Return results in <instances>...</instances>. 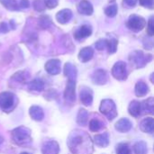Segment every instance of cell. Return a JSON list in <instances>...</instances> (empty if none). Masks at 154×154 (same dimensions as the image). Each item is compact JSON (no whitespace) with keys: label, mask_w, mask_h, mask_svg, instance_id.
Masks as SVG:
<instances>
[{"label":"cell","mask_w":154,"mask_h":154,"mask_svg":"<svg viewBox=\"0 0 154 154\" xmlns=\"http://www.w3.org/2000/svg\"><path fill=\"white\" fill-rule=\"evenodd\" d=\"M67 144L73 154H91L93 152V143L90 136L83 131H73L68 138Z\"/></svg>","instance_id":"6da1fadb"},{"label":"cell","mask_w":154,"mask_h":154,"mask_svg":"<svg viewBox=\"0 0 154 154\" xmlns=\"http://www.w3.org/2000/svg\"><path fill=\"white\" fill-rule=\"evenodd\" d=\"M12 140L19 146H24L31 143V130L25 126H19L12 131Z\"/></svg>","instance_id":"7a4b0ae2"},{"label":"cell","mask_w":154,"mask_h":154,"mask_svg":"<svg viewBox=\"0 0 154 154\" xmlns=\"http://www.w3.org/2000/svg\"><path fill=\"white\" fill-rule=\"evenodd\" d=\"M152 60V54H145L143 51H134L129 55V60L136 69L143 68Z\"/></svg>","instance_id":"3957f363"},{"label":"cell","mask_w":154,"mask_h":154,"mask_svg":"<svg viewBox=\"0 0 154 154\" xmlns=\"http://www.w3.org/2000/svg\"><path fill=\"white\" fill-rule=\"evenodd\" d=\"M100 113L105 116L109 121L114 120L117 116V110L115 102L112 99H104L102 100L99 106Z\"/></svg>","instance_id":"277c9868"},{"label":"cell","mask_w":154,"mask_h":154,"mask_svg":"<svg viewBox=\"0 0 154 154\" xmlns=\"http://www.w3.org/2000/svg\"><path fill=\"white\" fill-rule=\"evenodd\" d=\"M16 98L12 92L0 93V109L4 112H10L15 106Z\"/></svg>","instance_id":"5b68a950"},{"label":"cell","mask_w":154,"mask_h":154,"mask_svg":"<svg viewBox=\"0 0 154 154\" xmlns=\"http://www.w3.org/2000/svg\"><path fill=\"white\" fill-rule=\"evenodd\" d=\"M145 25H146L145 19L137 14H132L127 21V27L134 32H138L142 31L145 27Z\"/></svg>","instance_id":"8992f818"},{"label":"cell","mask_w":154,"mask_h":154,"mask_svg":"<svg viewBox=\"0 0 154 154\" xmlns=\"http://www.w3.org/2000/svg\"><path fill=\"white\" fill-rule=\"evenodd\" d=\"M112 76L120 81H125L127 79L128 72L126 63L124 61H117L112 69Z\"/></svg>","instance_id":"52a82bcc"},{"label":"cell","mask_w":154,"mask_h":154,"mask_svg":"<svg viewBox=\"0 0 154 154\" xmlns=\"http://www.w3.org/2000/svg\"><path fill=\"white\" fill-rule=\"evenodd\" d=\"M64 98L69 104H73L76 101V80L68 79L64 91Z\"/></svg>","instance_id":"ba28073f"},{"label":"cell","mask_w":154,"mask_h":154,"mask_svg":"<svg viewBox=\"0 0 154 154\" xmlns=\"http://www.w3.org/2000/svg\"><path fill=\"white\" fill-rule=\"evenodd\" d=\"M45 70L48 74L51 75V76H55L60 73L61 70V63L60 60L57 59H52L48 60L45 63Z\"/></svg>","instance_id":"9c48e42d"},{"label":"cell","mask_w":154,"mask_h":154,"mask_svg":"<svg viewBox=\"0 0 154 154\" xmlns=\"http://www.w3.org/2000/svg\"><path fill=\"white\" fill-rule=\"evenodd\" d=\"M91 79L93 81L94 84L96 85H105L107 80H108V75H107V72L105 70V69H96L92 76H91Z\"/></svg>","instance_id":"30bf717a"},{"label":"cell","mask_w":154,"mask_h":154,"mask_svg":"<svg viewBox=\"0 0 154 154\" xmlns=\"http://www.w3.org/2000/svg\"><path fill=\"white\" fill-rule=\"evenodd\" d=\"M79 97H80L81 103L84 106H91V104L93 103V91H92V89L88 88V87H82L80 88Z\"/></svg>","instance_id":"8fae6325"},{"label":"cell","mask_w":154,"mask_h":154,"mask_svg":"<svg viewBox=\"0 0 154 154\" xmlns=\"http://www.w3.org/2000/svg\"><path fill=\"white\" fill-rule=\"evenodd\" d=\"M60 146L59 143L54 140H50L45 142L42 147V154H59Z\"/></svg>","instance_id":"7c38bea8"},{"label":"cell","mask_w":154,"mask_h":154,"mask_svg":"<svg viewBox=\"0 0 154 154\" xmlns=\"http://www.w3.org/2000/svg\"><path fill=\"white\" fill-rule=\"evenodd\" d=\"M72 16H73V14L70 9H62L57 13L56 20L61 24H66L71 20Z\"/></svg>","instance_id":"4fadbf2b"},{"label":"cell","mask_w":154,"mask_h":154,"mask_svg":"<svg viewBox=\"0 0 154 154\" xmlns=\"http://www.w3.org/2000/svg\"><path fill=\"white\" fill-rule=\"evenodd\" d=\"M140 130L145 134H152L154 132V119L152 117H147L142 120L140 123Z\"/></svg>","instance_id":"5bb4252c"},{"label":"cell","mask_w":154,"mask_h":154,"mask_svg":"<svg viewBox=\"0 0 154 154\" xmlns=\"http://www.w3.org/2000/svg\"><path fill=\"white\" fill-rule=\"evenodd\" d=\"M78 11L83 15H91L94 12L92 4L88 0H81L78 5Z\"/></svg>","instance_id":"9a60e30c"},{"label":"cell","mask_w":154,"mask_h":154,"mask_svg":"<svg viewBox=\"0 0 154 154\" xmlns=\"http://www.w3.org/2000/svg\"><path fill=\"white\" fill-rule=\"evenodd\" d=\"M92 34V28L91 26L88 25V24H84L82 26H80L76 32L74 33V37L76 40H83L88 36H90Z\"/></svg>","instance_id":"2e32d148"},{"label":"cell","mask_w":154,"mask_h":154,"mask_svg":"<svg viewBox=\"0 0 154 154\" xmlns=\"http://www.w3.org/2000/svg\"><path fill=\"white\" fill-rule=\"evenodd\" d=\"M132 127H133V124L127 118H121L120 120H118V122L115 125L116 130L123 134L129 132L132 129Z\"/></svg>","instance_id":"e0dca14e"},{"label":"cell","mask_w":154,"mask_h":154,"mask_svg":"<svg viewBox=\"0 0 154 154\" xmlns=\"http://www.w3.org/2000/svg\"><path fill=\"white\" fill-rule=\"evenodd\" d=\"M29 115L31 118L34 121L41 122L44 118V112L41 106H32L29 109Z\"/></svg>","instance_id":"ac0fdd59"},{"label":"cell","mask_w":154,"mask_h":154,"mask_svg":"<svg viewBox=\"0 0 154 154\" xmlns=\"http://www.w3.org/2000/svg\"><path fill=\"white\" fill-rule=\"evenodd\" d=\"M94 143L98 147H101V148L107 147L109 144V134L104 133V134L95 135L94 136Z\"/></svg>","instance_id":"d6986e66"},{"label":"cell","mask_w":154,"mask_h":154,"mask_svg":"<svg viewBox=\"0 0 154 154\" xmlns=\"http://www.w3.org/2000/svg\"><path fill=\"white\" fill-rule=\"evenodd\" d=\"M93 56H94V50L91 47H85L80 50L79 53V60L81 62L86 63L89 61L93 58Z\"/></svg>","instance_id":"ffe728a7"},{"label":"cell","mask_w":154,"mask_h":154,"mask_svg":"<svg viewBox=\"0 0 154 154\" xmlns=\"http://www.w3.org/2000/svg\"><path fill=\"white\" fill-rule=\"evenodd\" d=\"M64 75L68 78V79L76 80L78 75V70L76 66L70 62H67L64 66Z\"/></svg>","instance_id":"44dd1931"},{"label":"cell","mask_w":154,"mask_h":154,"mask_svg":"<svg viewBox=\"0 0 154 154\" xmlns=\"http://www.w3.org/2000/svg\"><path fill=\"white\" fill-rule=\"evenodd\" d=\"M128 112L129 114L134 117H138L142 114V107L141 103L137 100H133L128 106Z\"/></svg>","instance_id":"7402d4cb"},{"label":"cell","mask_w":154,"mask_h":154,"mask_svg":"<svg viewBox=\"0 0 154 154\" xmlns=\"http://www.w3.org/2000/svg\"><path fill=\"white\" fill-rule=\"evenodd\" d=\"M134 92H135V95L139 97H145L149 93V87L144 81H143V80L138 81L135 85Z\"/></svg>","instance_id":"603a6c76"},{"label":"cell","mask_w":154,"mask_h":154,"mask_svg":"<svg viewBox=\"0 0 154 154\" xmlns=\"http://www.w3.org/2000/svg\"><path fill=\"white\" fill-rule=\"evenodd\" d=\"M28 88L32 91L42 92L44 89V82L41 79H34L28 83Z\"/></svg>","instance_id":"cb8c5ba5"},{"label":"cell","mask_w":154,"mask_h":154,"mask_svg":"<svg viewBox=\"0 0 154 154\" xmlns=\"http://www.w3.org/2000/svg\"><path fill=\"white\" fill-rule=\"evenodd\" d=\"M88 113L86 109L80 108L78 116H77V123L78 125H81V126H85L88 124Z\"/></svg>","instance_id":"d4e9b609"},{"label":"cell","mask_w":154,"mask_h":154,"mask_svg":"<svg viewBox=\"0 0 154 154\" xmlns=\"http://www.w3.org/2000/svg\"><path fill=\"white\" fill-rule=\"evenodd\" d=\"M142 110H143L145 113L148 114H153L154 113V99L153 97H149L148 99L144 100L143 104H141Z\"/></svg>","instance_id":"484cf974"},{"label":"cell","mask_w":154,"mask_h":154,"mask_svg":"<svg viewBox=\"0 0 154 154\" xmlns=\"http://www.w3.org/2000/svg\"><path fill=\"white\" fill-rule=\"evenodd\" d=\"M134 154H146L148 152L147 143L143 141L137 142L134 145Z\"/></svg>","instance_id":"4316f807"},{"label":"cell","mask_w":154,"mask_h":154,"mask_svg":"<svg viewBox=\"0 0 154 154\" xmlns=\"http://www.w3.org/2000/svg\"><path fill=\"white\" fill-rule=\"evenodd\" d=\"M28 77H29V75L27 74L26 71L21 70V71H18V72L14 73L12 76L11 80H14L16 83H24L27 80Z\"/></svg>","instance_id":"83f0119b"},{"label":"cell","mask_w":154,"mask_h":154,"mask_svg":"<svg viewBox=\"0 0 154 154\" xmlns=\"http://www.w3.org/2000/svg\"><path fill=\"white\" fill-rule=\"evenodd\" d=\"M38 25L42 29H47L51 25V19L49 15H41L38 19Z\"/></svg>","instance_id":"f1b7e54d"},{"label":"cell","mask_w":154,"mask_h":154,"mask_svg":"<svg viewBox=\"0 0 154 154\" xmlns=\"http://www.w3.org/2000/svg\"><path fill=\"white\" fill-rule=\"evenodd\" d=\"M0 3L10 11H17L19 10V5L16 0H0Z\"/></svg>","instance_id":"f546056e"},{"label":"cell","mask_w":154,"mask_h":154,"mask_svg":"<svg viewBox=\"0 0 154 154\" xmlns=\"http://www.w3.org/2000/svg\"><path fill=\"white\" fill-rule=\"evenodd\" d=\"M117 45H118V41L116 39L111 38V39L107 40L106 49H107L108 52L110 54H113V53L116 52V51H117Z\"/></svg>","instance_id":"4dcf8cb0"},{"label":"cell","mask_w":154,"mask_h":154,"mask_svg":"<svg viewBox=\"0 0 154 154\" xmlns=\"http://www.w3.org/2000/svg\"><path fill=\"white\" fill-rule=\"evenodd\" d=\"M116 154H132V151L127 143H119L116 149Z\"/></svg>","instance_id":"1f68e13d"},{"label":"cell","mask_w":154,"mask_h":154,"mask_svg":"<svg viewBox=\"0 0 154 154\" xmlns=\"http://www.w3.org/2000/svg\"><path fill=\"white\" fill-rule=\"evenodd\" d=\"M103 124L98 120V119H92L89 122V130L91 132H98L102 128Z\"/></svg>","instance_id":"d6a6232c"},{"label":"cell","mask_w":154,"mask_h":154,"mask_svg":"<svg viewBox=\"0 0 154 154\" xmlns=\"http://www.w3.org/2000/svg\"><path fill=\"white\" fill-rule=\"evenodd\" d=\"M117 11H118V8L116 5H111L106 8L105 13L108 17H115L117 14Z\"/></svg>","instance_id":"836d02e7"},{"label":"cell","mask_w":154,"mask_h":154,"mask_svg":"<svg viewBox=\"0 0 154 154\" xmlns=\"http://www.w3.org/2000/svg\"><path fill=\"white\" fill-rule=\"evenodd\" d=\"M33 8L37 12H42L46 8L43 0H34L33 1Z\"/></svg>","instance_id":"e575fe53"},{"label":"cell","mask_w":154,"mask_h":154,"mask_svg":"<svg viewBox=\"0 0 154 154\" xmlns=\"http://www.w3.org/2000/svg\"><path fill=\"white\" fill-rule=\"evenodd\" d=\"M147 33L150 37L153 36L154 34V22L153 16H151L147 24Z\"/></svg>","instance_id":"d590c367"},{"label":"cell","mask_w":154,"mask_h":154,"mask_svg":"<svg viewBox=\"0 0 154 154\" xmlns=\"http://www.w3.org/2000/svg\"><path fill=\"white\" fill-rule=\"evenodd\" d=\"M97 50L98 51H103L105 49H106L107 46V39H101L99 41H97L95 44Z\"/></svg>","instance_id":"8d00e7d4"},{"label":"cell","mask_w":154,"mask_h":154,"mask_svg":"<svg viewBox=\"0 0 154 154\" xmlns=\"http://www.w3.org/2000/svg\"><path fill=\"white\" fill-rule=\"evenodd\" d=\"M44 5L49 9H53L59 5V0H43Z\"/></svg>","instance_id":"74e56055"},{"label":"cell","mask_w":154,"mask_h":154,"mask_svg":"<svg viewBox=\"0 0 154 154\" xmlns=\"http://www.w3.org/2000/svg\"><path fill=\"white\" fill-rule=\"evenodd\" d=\"M140 5L142 6L152 9L153 8V0H139Z\"/></svg>","instance_id":"f35d334b"},{"label":"cell","mask_w":154,"mask_h":154,"mask_svg":"<svg viewBox=\"0 0 154 154\" xmlns=\"http://www.w3.org/2000/svg\"><path fill=\"white\" fill-rule=\"evenodd\" d=\"M9 30H10V25H8L7 23L5 22L0 23V33H5L9 32Z\"/></svg>","instance_id":"ab89813d"},{"label":"cell","mask_w":154,"mask_h":154,"mask_svg":"<svg viewBox=\"0 0 154 154\" xmlns=\"http://www.w3.org/2000/svg\"><path fill=\"white\" fill-rule=\"evenodd\" d=\"M18 5H19V8L27 9L30 6V2H29V0H20Z\"/></svg>","instance_id":"60d3db41"},{"label":"cell","mask_w":154,"mask_h":154,"mask_svg":"<svg viewBox=\"0 0 154 154\" xmlns=\"http://www.w3.org/2000/svg\"><path fill=\"white\" fill-rule=\"evenodd\" d=\"M124 2L126 5H128L130 7H134L138 2V0H124Z\"/></svg>","instance_id":"b9f144b4"},{"label":"cell","mask_w":154,"mask_h":154,"mask_svg":"<svg viewBox=\"0 0 154 154\" xmlns=\"http://www.w3.org/2000/svg\"><path fill=\"white\" fill-rule=\"evenodd\" d=\"M3 142H4V138L0 135V146H1V144L3 143Z\"/></svg>","instance_id":"7bdbcfd3"},{"label":"cell","mask_w":154,"mask_h":154,"mask_svg":"<svg viewBox=\"0 0 154 154\" xmlns=\"http://www.w3.org/2000/svg\"><path fill=\"white\" fill-rule=\"evenodd\" d=\"M151 81H152V83H153V74H152V76H151Z\"/></svg>","instance_id":"ee69618b"},{"label":"cell","mask_w":154,"mask_h":154,"mask_svg":"<svg viewBox=\"0 0 154 154\" xmlns=\"http://www.w3.org/2000/svg\"><path fill=\"white\" fill-rule=\"evenodd\" d=\"M20 154H32V153H29V152H22V153H20Z\"/></svg>","instance_id":"f6af8a7d"}]
</instances>
